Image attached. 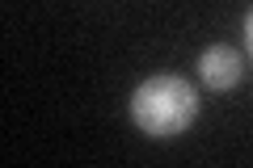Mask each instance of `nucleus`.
<instances>
[{"mask_svg": "<svg viewBox=\"0 0 253 168\" xmlns=\"http://www.w3.org/2000/svg\"><path fill=\"white\" fill-rule=\"evenodd\" d=\"M245 42H249V51H253V9H249V17H245Z\"/></svg>", "mask_w": 253, "mask_h": 168, "instance_id": "nucleus-3", "label": "nucleus"}, {"mask_svg": "<svg viewBox=\"0 0 253 168\" xmlns=\"http://www.w3.org/2000/svg\"><path fill=\"white\" fill-rule=\"evenodd\" d=\"M199 114V97L186 80L177 76H152L144 80L131 97V118L139 131H148L152 139H169V134L186 131Z\"/></svg>", "mask_w": 253, "mask_h": 168, "instance_id": "nucleus-1", "label": "nucleus"}, {"mask_svg": "<svg viewBox=\"0 0 253 168\" xmlns=\"http://www.w3.org/2000/svg\"><path fill=\"white\" fill-rule=\"evenodd\" d=\"M199 76L207 89H232L241 80V55L232 46H207L199 55Z\"/></svg>", "mask_w": 253, "mask_h": 168, "instance_id": "nucleus-2", "label": "nucleus"}]
</instances>
